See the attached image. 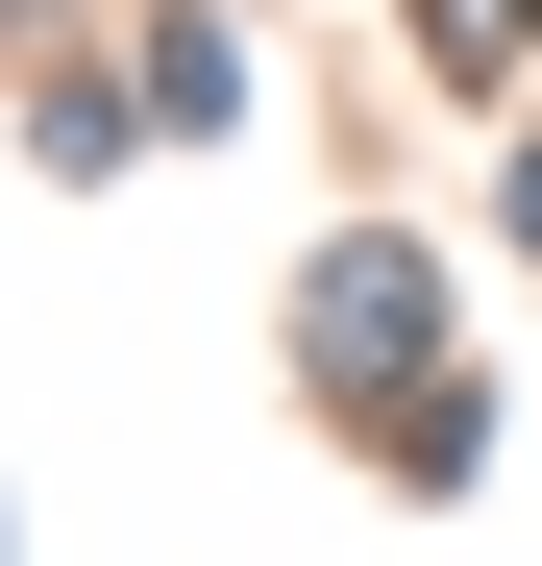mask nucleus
<instances>
[{
	"label": "nucleus",
	"mask_w": 542,
	"mask_h": 566,
	"mask_svg": "<svg viewBox=\"0 0 542 566\" xmlns=\"http://www.w3.org/2000/svg\"><path fill=\"white\" fill-rule=\"evenodd\" d=\"M518 25H542V0H444V50H518Z\"/></svg>",
	"instance_id": "1"
}]
</instances>
